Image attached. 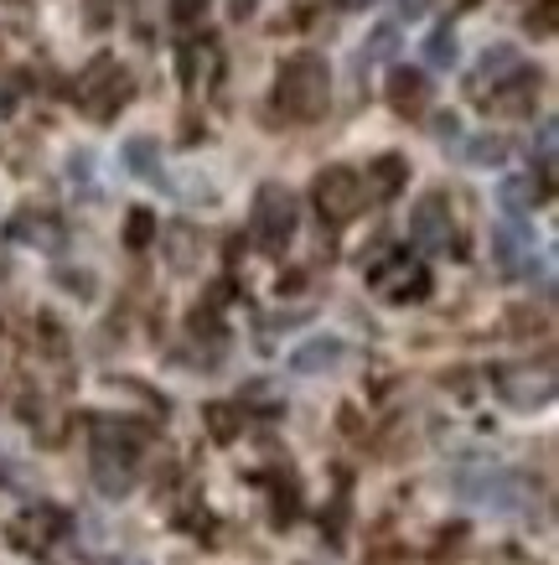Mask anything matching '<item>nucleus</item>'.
I'll return each mask as SVG.
<instances>
[{"label":"nucleus","instance_id":"412c9836","mask_svg":"<svg viewBox=\"0 0 559 565\" xmlns=\"http://www.w3.org/2000/svg\"><path fill=\"white\" fill-rule=\"evenodd\" d=\"M342 6H347V11H363V6H373V0H342Z\"/></svg>","mask_w":559,"mask_h":565},{"label":"nucleus","instance_id":"7ed1b4c3","mask_svg":"<svg viewBox=\"0 0 559 565\" xmlns=\"http://www.w3.org/2000/svg\"><path fill=\"white\" fill-rule=\"evenodd\" d=\"M295 234V198L286 188H259L255 198V239L265 249H280V244Z\"/></svg>","mask_w":559,"mask_h":565},{"label":"nucleus","instance_id":"f03ea898","mask_svg":"<svg viewBox=\"0 0 559 565\" xmlns=\"http://www.w3.org/2000/svg\"><path fill=\"white\" fill-rule=\"evenodd\" d=\"M332 99V78H326V63L322 57H290L280 68V104L286 115L295 120H316Z\"/></svg>","mask_w":559,"mask_h":565},{"label":"nucleus","instance_id":"aec40b11","mask_svg":"<svg viewBox=\"0 0 559 565\" xmlns=\"http://www.w3.org/2000/svg\"><path fill=\"white\" fill-rule=\"evenodd\" d=\"M424 6H430V0H405V11H409V17H420Z\"/></svg>","mask_w":559,"mask_h":565},{"label":"nucleus","instance_id":"f257e3e1","mask_svg":"<svg viewBox=\"0 0 559 565\" xmlns=\"http://www.w3.org/2000/svg\"><path fill=\"white\" fill-rule=\"evenodd\" d=\"M456 493L472 509H487V514H518L528 503V482L508 467H466L456 478Z\"/></svg>","mask_w":559,"mask_h":565},{"label":"nucleus","instance_id":"423d86ee","mask_svg":"<svg viewBox=\"0 0 559 565\" xmlns=\"http://www.w3.org/2000/svg\"><path fill=\"white\" fill-rule=\"evenodd\" d=\"M94 482H99V493L119 498L130 493V482H136V457H130V446H109L99 441V451H94Z\"/></svg>","mask_w":559,"mask_h":565},{"label":"nucleus","instance_id":"1a4fd4ad","mask_svg":"<svg viewBox=\"0 0 559 565\" xmlns=\"http://www.w3.org/2000/svg\"><path fill=\"white\" fill-rule=\"evenodd\" d=\"M119 161H125V167H130L140 182H155V177H161V140L130 136L125 146H119Z\"/></svg>","mask_w":559,"mask_h":565},{"label":"nucleus","instance_id":"ddd939ff","mask_svg":"<svg viewBox=\"0 0 559 565\" xmlns=\"http://www.w3.org/2000/svg\"><path fill=\"white\" fill-rule=\"evenodd\" d=\"M518 68V47H513V42H492L487 52H482V68H476V84H497V78H503V73H513Z\"/></svg>","mask_w":559,"mask_h":565},{"label":"nucleus","instance_id":"4468645a","mask_svg":"<svg viewBox=\"0 0 559 565\" xmlns=\"http://www.w3.org/2000/svg\"><path fill=\"white\" fill-rule=\"evenodd\" d=\"M466 161L482 167V172H487V167H503V161H508V140L503 136H476L472 146H466Z\"/></svg>","mask_w":559,"mask_h":565},{"label":"nucleus","instance_id":"9d476101","mask_svg":"<svg viewBox=\"0 0 559 565\" xmlns=\"http://www.w3.org/2000/svg\"><path fill=\"white\" fill-rule=\"evenodd\" d=\"M399 42H405L399 26H394V21H378V26L363 36V63H394V57H399Z\"/></svg>","mask_w":559,"mask_h":565},{"label":"nucleus","instance_id":"20e7f679","mask_svg":"<svg viewBox=\"0 0 559 565\" xmlns=\"http://www.w3.org/2000/svg\"><path fill=\"white\" fill-rule=\"evenodd\" d=\"M492 259L513 275H528L534 270V228L524 218H503L492 228Z\"/></svg>","mask_w":559,"mask_h":565},{"label":"nucleus","instance_id":"39448f33","mask_svg":"<svg viewBox=\"0 0 559 565\" xmlns=\"http://www.w3.org/2000/svg\"><path fill=\"white\" fill-rule=\"evenodd\" d=\"M409 239L420 249H451V207L445 198H420L409 213Z\"/></svg>","mask_w":559,"mask_h":565},{"label":"nucleus","instance_id":"6ab92c4d","mask_svg":"<svg viewBox=\"0 0 559 565\" xmlns=\"http://www.w3.org/2000/svg\"><path fill=\"white\" fill-rule=\"evenodd\" d=\"M146 234H151V218H146V213H136V228H130V239H146Z\"/></svg>","mask_w":559,"mask_h":565},{"label":"nucleus","instance_id":"f8f14e48","mask_svg":"<svg viewBox=\"0 0 559 565\" xmlns=\"http://www.w3.org/2000/svg\"><path fill=\"white\" fill-rule=\"evenodd\" d=\"M389 99H394V109H424V99H430V88H424V78L420 73H394L389 78Z\"/></svg>","mask_w":559,"mask_h":565},{"label":"nucleus","instance_id":"0eeeda50","mask_svg":"<svg viewBox=\"0 0 559 565\" xmlns=\"http://www.w3.org/2000/svg\"><path fill=\"white\" fill-rule=\"evenodd\" d=\"M347 359V343L342 338H305L295 353H290V374H326V369H337Z\"/></svg>","mask_w":559,"mask_h":565},{"label":"nucleus","instance_id":"9b49d317","mask_svg":"<svg viewBox=\"0 0 559 565\" xmlns=\"http://www.w3.org/2000/svg\"><path fill=\"white\" fill-rule=\"evenodd\" d=\"M424 63H430V68H456L461 63V42L451 26H436V32L424 36Z\"/></svg>","mask_w":559,"mask_h":565},{"label":"nucleus","instance_id":"6e6552de","mask_svg":"<svg viewBox=\"0 0 559 565\" xmlns=\"http://www.w3.org/2000/svg\"><path fill=\"white\" fill-rule=\"evenodd\" d=\"M316 198H322V207L332 213V218H353L357 203H363V182H357L347 167H337V172L322 177V188H316Z\"/></svg>","mask_w":559,"mask_h":565},{"label":"nucleus","instance_id":"a211bd4d","mask_svg":"<svg viewBox=\"0 0 559 565\" xmlns=\"http://www.w3.org/2000/svg\"><path fill=\"white\" fill-rule=\"evenodd\" d=\"M171 17H176V21H192V17H197V0H171Z\"/></svg>","mask_w":559,"mask_h":565},{"label":"nucleus","instance_id":"2eb2a0df","mask_svg":"<svg viewBox=\"0 0 559 565\" xmlns=\"http://www.w3.org/2000/svg\"><path fill=\"white\" fill-rule=\"evenodd\" d=\"M524 203H534V182H528V177H508V182H503V207H508V218H524V213H518Z\"/></svg>","mask_w":559,"mask_h":565},{"label":"nucleus","instance_id":"dca6fc26","mask_svg":"<svg viewBox=\"0 0 559 565\" xmlns=\"http://www.w3.org/2000/svg\"><path fill=\"white\" fill-rule=\"evenodd\" d=\"M88 172H94V161L78 151V156L68 161V182H73V188H88Z\"/></svg>","mask_w":559,"mask_h":565},{"label":"nucleus","instance_id":"f3484780","mask_svg":"<svg viewBox=\"0 0 559 565\" xmlns=\"http://www.w3.org/2000/svg\"><path fill=\"white\" fill-rule=\"evenodd\" d=\"M436 136H441V140H456L461 136V120H456V115H441V120H436Z\"/></svg>","mask_w":559,"mask_h":565}]
</instances>
